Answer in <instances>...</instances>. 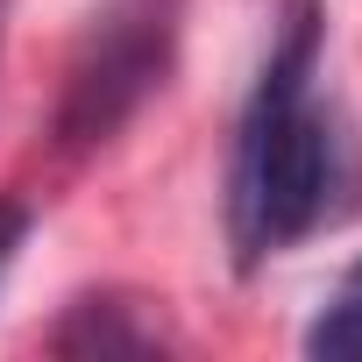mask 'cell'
I'll list each match as a JSON object with an SVG mask.
<instances>
[{
  "label": "cell",
  "mask_w": 362,
  "mask_h": 362,
  "mask_svg": "<svg viewBox=\"0 0 362 362\" xmlns=\"http://www.w3.org/2000/svg\"><path fill=\"white\" fill-rule=\"evenodd\" d=\"M320 78V8L291 0L284 36L256 71V93L235 121L228 163V235L242 263L291 249L334 199V121L313 93Z\"/></svg>",
  "instance_id": "cell-1"
},
{
  "label": "cell",
  "mask_w": 362,
  "mask_h": 362,
  "mask_svg": "<svg viewBox=\"0 0 362 362\" xmlns=\"http://www.w3.org/2000/svg\"><path fill=\"white\" fill-rule=\"evenodd\" d=\"M170 15H177V0H114L107 8V22L93 29V43L71 64V86H64V114H57L64 142H107L163 86Z\"/></svg>",
  "instance_id": "cell-2"
},
{
  "label": "cell",
  "mask_w": 362,
  "mask_h": 362,
  "mask_svg": "<svg viewBox=\"0 0 362 362\" xmlns=\"http://www.w3.org/2000/svg\"><path fill=\"white\" fill-rule=\"evenodd\" d=\"M0 36H8V0H0Z\"/></svg>",
  "instance_id": "cell-5"
},
{
  "label": "cell",
  "mask_w": 362,
  "mask_h": 362,
  "mask_svg": "<svg viewBox=\"0 0 362 362\" xmlns=\"http://www.w3.org/2000/svg\"><path fill=\"white\" fill-rule=\"evenodd\" d=\"M305 355H355L362 362V263L334 284V298L305 327Z\"/></svg>",
  "instance_id": "cell-3"
},
{
  "label": "cell",
  "mask_w": 362,
  "mask_h": 362,
  "mask_svg": "<svg viewBox=\"0 0 362 362\" xmlns=\"http://www.w3.org/2000/svg\"><path fill=\"white\" fill-rule=\"evenodd\" d=\"M22 242H29V206H22V199H0V277L15 270Z\"/></svg>",
  "instance_id": "cell-4"
}]
</instances>
